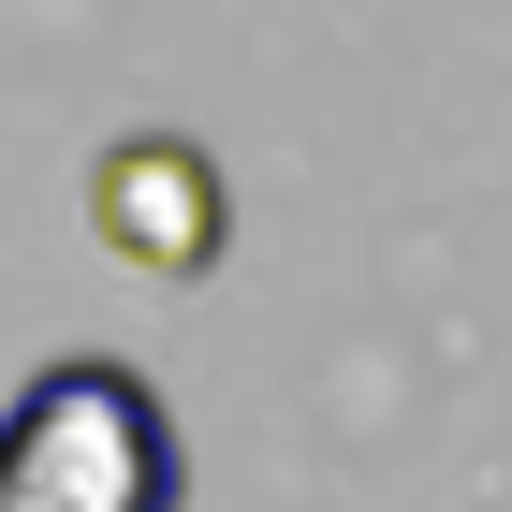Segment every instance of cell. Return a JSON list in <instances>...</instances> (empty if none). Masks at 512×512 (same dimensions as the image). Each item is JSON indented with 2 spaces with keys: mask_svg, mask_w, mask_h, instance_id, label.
I'll list each match as a JSON object with an SVG mask.
<instances>
[{
  "mask_svg": "<svg viewBox=\"0 0 512 512\" xmlns=\"http://www.w3.org/2000/svg\"><path fill=\"white\" fill-rule=\"evenodd\" d=\"M191 498V439L161 410L147 366L59 352L0 410V512H176Z\"/></svg>",
  "mask_w": 512,
  "mask_h": 512,
  "instance_id": "cell-1",
  "label": "cell"
},
{
  "mask_svg": "<svg viewBox=\"0 0 512 512\" xmlns=\"http://www.w3.org/2000/svg\"><path fill=\"white\" fill-rule=\"evenodd\" d=\"M88 220H103V249H118V264H147V278H205V264H220V235H235L220 161H205L191 132H132V147H103Z\"/></svg>",
  "mask_w": 512,
  "mask_h": 512,
  "instance_id": "cell-2",
  "label": "cell"
}]
</instances>
